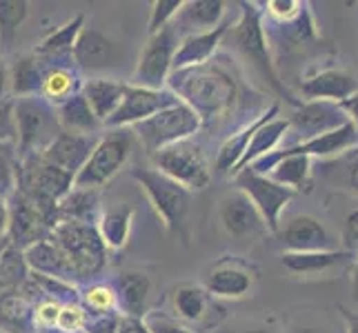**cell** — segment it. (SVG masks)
<instances>
[{
  "instance_id": "43",
  "label": "cell",
  "mask_w": 358,
  "mask_h": 333,
  "mask_svg": "<svg viewBox=\"0 0 358 333\" xmlns=\"http://www.w3.org/2000/svg\"><path fill=\"white\" fill-rule=\"evenodd\" d=\"M182 3H185V0H154L150 22H147V34L154 36L158 31L171 27V22H174Z\"/></svg>"
},
{
  "instance_id": "20",
  "label": "cell",
  "mask_w": 358,
  "mask_h": 333,
  "mask_svg": "<svg viewBox=\"0 0 358 333\" xmlns=\"http://www.w3.org/2000/svg\"><path fill=\"white\" fill-rule=\"evenodd\" d=\"M358 91V80L345 69H323L307 76L301 82V94L305 101H325L341 105L345 98Z\"/></svg>"
},
{
  "instance_id": "33",
  "label": "cell",
  "mask_w": 358,
  "mask_h": 333,
  "mask_svg": "<svg viewBox=\"0 0 358 333\" xmlns=\"http://www.w3.org/2000/svg\"><path fill=\"white\" fill-rule=\"evenodd\" d=\"M34 306L20 291L0 295V331L3 333H38L34 320Z\"/></svg>"
},
{
  "instance_id": "29",
  "label": "cell",
  "mask_w": 358,
  "mask_h": 333,
  "mask_svg": "<svg viewBox=\"0 0 358 333\" xmlns=\"http://www.w3.org/2000/svg\"><path fill=\"white\" fill-rule=\"evenodd\" d=\"M125 87L127 82H120L114 78H87L83 80L80 94L92 107L94 116L105 125V120L112 118L114 111L118 109L122 96H125Z\"/></svg>"
},
{
  "instance_id": "3",
  "label": "cell",
  "mask_w": 358,
  "mask_h": 333,
  "mask_svg": "<svg viewBox=\"0 0 358 333\" xmlns=\"http://www.w3.org/2000/svg\"><path fill=\"white\" fill-rule=\"evenodd\" d=\"M231 27V24H229ZM231 40L243 52V56L263 73V78L271 84V89H276L280 96L287 98V103L299 107L303 101H296L285 89V84L280 82L276 67L271 63L269 56V43H267V31H265V20L263 11L258 9L256 3H241V16L236 24L231 27Z\"/></svg>"
},
{
  "instance_id": "42",
  "label": "cell",
  "mask_w": 358,
  "mask_h": 333,
  "mask_svg": "<svg viewBox=\"0 0 358 333\" xmlns=\"http://www.w3.org/2000/svg\"><path fill=\"white\" fill-rule=\"evenodd\" d=\"M18 189V158L0 145V198L9 200Z\"/></svg>"
},
{
  "instance_id": "17",
  "label": "cell",
  "mask_w": 358,
  "mask_h": 333,
  "mask_svg": "<svg viewBox=\"0 0 358 333\" xmlns=\"http://www.w3.org/2000/svg\"><path fill=\"white\" fill-rule=\"evenodd\" d=\"M276 236L287 253H310V251H327L329 233L325 225L314 216H294L287 220L285 227H280Z\"/></svg>"
},
{
  "instance_id": "47",
  "label": "cell",
  "mask_w": 358,
  "mask_h": 333,
  "mask_svg": "<svg viewBox=\"0 0 358 333\" xmlns=\"http://www.w3.org/2000/svg\"><path fill=\"white\" fill-rule=\"evenodd\" d=\"M145 323L152 333H196L185 323H178L176 318H169L165 313H147Z\"/></svg>"
},
{
  "instance_id": "49",
  "label": "cell",
  "mask_w": 358,
  "mask_h": 333,
  "mask_svg": "<svg viewBox=\"0 0 358 333\" xmlns=\"http://www.w3.org/2000/svg\"><path fill=\"white\" fill-rule=\"evenodd\" d=\"M341 240H343V251H348L352 256L358 253V209L345 216L341 227Z\"/></svg>"
},
{
  "instance_id": "23",
  "label": "cell",
  "mask_w": 358,
  "mask_h": 333,
  "mask_svg": "<svg viewBox=\"0 0 358 333\" xmlns=\"http://www.w3.org/2000/svg\"><path fill=\"white\" fill-rule=\"evenodd\" d=\"M22 258L31 274H41V276L58 278V280L71 282V285H78V278L73 274L67 256L60 251V246L52 238L34 242L31 246H27V249L22 251Z\"/></svg>"
},
{
  "instance_id": "44",
  "label": "cell",
  "mask_w": 358,
  "mask_h": 333,
  "mask_svg": "<svg viewBox=\"0 0 358 333\" xmlns=\"http://www.w3.org/2000/svg\"><path fill=\"white\" fill-rule=\"evenodd\" d=\"M305 7L307 5L301 0H269V3H265L267 20L276 24L294 22L305 11Z\"/></svg>"
},
{
  "instance_id": "36",
  "label": "cell",
  "mask_w": 358,
  "mask_h": 333,
  "mask_svg": "<svg viewBox=\"0 0 358 333\" xmlns=\"http://www.w3.org/2000/svg\"><path fill=\"white\" fill-rule=\"evenodd\" d=\"M287 131H289V120L287 118H278V116L267 120L265 125L258 127L256 133L252 135L250 145H247V151H245V156L241 160V165L236 167V171H234V176H236L238 171L247 169L252 163H256L258 158H263V156H267L271 151H276L278 145L282 142V138L287 135Z\"/></svg>"
},
{
  "instance_id": "34",
  "label": "cell",
  "mask_w": 358,
  "mask_h": 333,
  "mask_svg": "<svg viewBox=\"0 0 358 333\" xmlns=\"http://www.w3.org/2000/svg\"><path fill=\"white\" fill-rule=\"evenodd\" d=\"M45 78V65L41 58L34 54H22L9 65V87L11 96L16 98H31L41 96Z\"/></svg>"
},
{
  "instance_id": "31",
  "label": "cell",
  "mask_w": 358,
  "mask_h": 333,
  "mask_svg": "<svg viewBox=\"0 0 358 333\" xmlns=\"http://www.w3.org/2000/svg\"><path fill=\"white\" fill-rule=\"evenodd\" d=\"M352 258V253L343 249H327V251H310V253H282L280 265L296 276H320L327 271L345 265Z\"/></svg>"
},
{
  "instance_id": "5",
  "label": "cell",
  "mask_w": 358,
  "mask_h": 333,
  "mask_svg": "<svg viewBox=\"0 0 358 333\" xmlns=\"http://www.w3.org/2000/svg\"><path fill=\"white\" fill-rule=\"evenodd\" d=\"M16 122V149L22 156L43 154L60 135L56 109L45 98H16L14 101Z\"/></svg>"
},
{
  "instance_id": "37",
  "label": "cell",
  "mask_w": 358,
  "mask_h": 333,
  "mask_svg": "<svg viewBox=\"0 0 358 333\" xmlns=\"http://www.w3.org/2000/svg\"><path fill=\"white\" fill-rule=\"evenodd\" d=\"M209 295L205 291V287L201 285H192V282H185V285H178L174 291H171V304H174L176 316L182 320V323H203L207 311H209Z\"/></svg>"
},
{
  "instance_id": "26",
  "label": "cell",
  "mask_w": 358,
  "mask_h": 333,
  "mask_svg": "<svg viewBox=\"0 0 358 333\" xmlns=\"http://www.w3.org/2000/svg\"><path fill=\"white\" fill-rule=\"evenodd\" d=\"M85 27V16L78 14L71 20H67L63 27H58L56 31H52L49 36L34 47V56L41 58L45 65H65V63H73L71 60V52L73 45H76L78 36Z\"/></svg>"
},
{
  "instance_id": "12",
  "label": "cell",
  "mask_w": 358,
  "mask_h": 333,
  "mask_svg": "<svg viewBox=\"0 0 358 333\" xmlns=\"http://www.w3.org/2000/svg\"><path fill=\"white\" fill-rule=\"evenodd\" d=\"M180 101L171 94L167 87L165 89H147V87H136L129 84L125 87V96L114 111V116L105 120V129H129L145 122L147 118L156 116L158 111L169 109L178 105Z\"/></svg>"
},
{
  "instance_id": "55",
  "label": "cell",
  "mask_w": 358,
  "mask_h": 333,
  "mask_svg": "<svg viewBox=\"0 0 358 333\" xmlns=\"http://www.w3.org/2000/svg\"><path fill=\"white\" fill-rule=\"evenodd\" d=\"M9 231V207L7 200L0 198V236H7Z\"/></svg>"
},
{
  "instance_id": "45",
  "label": "cell",
  "mask_w": 358,
  "mask_h": 333,
  "mask_svg": "<svg viewBox=\"0 0 358 333\" xmlns=\"http://www.w3.org/2000/svg\"><path fill=\"white\" fill-rule=\"evenodd\" d=\"M87 318H90V313L80 304V300L78 302H67V304H63V309H60L56 327L63 329V331H85Z\"/></svg>"
},
{
  "instance_id": "9",
  "label": "cell",
  "mask_w": 358,
  "mask_h": 333,
  "mask_svg": "<svg viewBox=\"0 0 358 333\" xmlns=\"http://www.w3.org/2000/svg\"><path fill=\"white\" fill-rule=\"evenodd\" d=\"M129 176L147 193V198H150L158 218L163 220V225L167 229H176L185 214H187L192 193L154 167H134Z\"/></svg>"
},
{
  "instance_id": "18",
  "label": "cell",
  "mask_w": 358,
  "mask_h": 333,
  "mask_svg": "<svg viewBox=\"0 0 358 333\" xmlns=\"http://www.w3.org/2000/svg\"><path fill=\"white\" fill-rule=\"evenodd\" d=\"M98 142V135H78V133H65L60 131L58 138L41 154L49 165L65 171L67 176L76 178V174L87 163L94 147Z\"/></svg>"
},
{
  "instance_id": "19",
  "label": "cell",
  "mask_w": 358,
  "mask_h": 333,
  "mask_svg": "<svg viewBox=\"0 0 358 333\" xmlns=\"http://www.w3.org/2000/svg\"><path fill=\"white\" fill-rule=\"evenodd\" d=\"M352 149H358V131L350 125H345L336 131H329L316 138L294 142L285 149H276L278 156H307V158H338Z\"/></svg>"
},
{
  "instance_id": "13",
  "label": "cell",
  "mask_w": 358,
  "mask_h": 333,
  "mask_svg": "<svg viewBox=\"0 0 358 333\" xmlns=\"http://www.w3.org/2000/svg\"><path fill=\"white\" fill-rule=\"evenodd\" d=\"M287 120H289V131L299 133V142L336 131L350 122L341 105L325 103V101H303Z\"/></svg>"
},
{
  "instance_id": "24",
  "label": "cell",
  "mask_w": 358,
  "mask_h": 333,
  "mask_svg": "<svg viewBox=\"0 0 358 333\" xmlns=\"http://www.w3.org/2000/svg\"><path fill=\"white\" fill-rule=\"evenodd\" d=\"M118 300V313L129 318H145L152 298V280L143 271H122L112 282Z\"/></svg>"
},
{
  "instance_id": "32",
  "label": "cell",
  "mask_w": 358,
  "mask_h": 333,
  "mask_svg": "<svg viewBox=\"0 0 358 333\" xmlns=\"http://www.w3.org/2000/svg\"><path fill=\"white\" fill-rule=\"evenodd\" d=\"M134 214L136 212L131 205H116L101 212V216L96 220V229L103 244L107 246V251L122 249V246L127 244L131 225H134Z\"/></svg>"
},
{
  "instance_id": "7",
  "label": "cell",
  "mask_w": 358,
  "mask_h": 333,
  "mask_svg": "<svg viewBox=\"0 0 358 333\" xmlns=\"http://www.w3.org/2000/svg\"><path fill=\"white\" fill-rule=\"evenodd\" d=\"M203 120L194 114L187 105H174L169 109L158 111L156 116L134 127V135L141 140L147 156H154L165 147H171L182 140H192L201 131Z\"/></svg>"
},
{
  "instance_id": "53",
  "label": "cell",
  "mask_w": 358,
  "mask_h": 333,
  "mask_svg": "<svg viewBox=\"0 0 358 333\" xmlns=\"http://www.w3.org/2000/svg\"><path fill=\"white\" fill-rule=\"evenodd\" d=\"M11 96L9 87V67L5 65V60H0V101H7Z\"/></svg>"
},
{
  "instance_id": "14",
  "label": "cell",
  "mask_w": 358,
  "mask_h": 333,
  "mask_svg": "<svg viewBox=\"0 0 358 333\" xmlns=\"http://www.w3.org/2000/svg\"><path fill=\"white\" fill-rule=\"evenodd\" d=\"M7 207H9L7 238H9L11 246L24 251L34 242L49 238V233H52L49 222L45 220V216L38 212V209H36V205L24 198L20 191L11 195L7 200Z\"/></svg>"
},
{
  "instance_id": "56",
  "label": "cell",
  "mask_w": 358,
  "mask_h": 333,
  "mask_svg": "<svg viewBox=\"0 0 358 333\" xmlns=\"http://www.w3.org/2000/svg\"><path fill=\"white\" fill-rule=\"evenodd\" d=\"M352 289H354V295H356V300H358V260L352 267Z\"/></svg>"
},
{
  "instance_id": "2",
  "label": "cell",
  "mask_w": 358,
  "mask_h": 333,
  "mask_svg": "<svg viewBox=\"0 0 358 333\" xmlns=\"http://www.w3.org/2000/svg\"><path fill=\"white\" fill-rule=\"evenodd\" d=\"M73 187V178L49 165L41 154L18 158V189L24 198L36 205L54 229V212L63 195Z\"/></svg>"
},
{
  "instance_id": "1",
  "label": "cell",
  "mask_w": 358,
  "mask_h": 333,
  "mask_svg": "<svg viewBox=\"0 0 358 333\" xmlns=\"http://www.w3.org/2000/svg\"><path fill=\"white\" fill-rule=\"evenodd\" d=\"M167 89L182 105H187L203 122L225 114L236 101V82L225 69L212 63L171 71Z\"/></svg>"
},
{
  "instance_id": "8",
  "label": "cell",
  "mask_w": 358,
  "mask_h": 333,
  "mask_svg": "<svg viewBox=\"0 0 358 333\" xmlns=\"http://www.w3.org/2000/svg\"><path fill=\"white\" fill-rule=\"evenodd\" d=\"M152 163L154 169L178 182L189 193L207 189L214 176L203 147L196 145L194 140H182L171 147H165V149L152 156Z\"/></svg>"
},
{
  "instance_id": "59",
  "label": "cell",
  "mask_w": 358,
  "mask_h": 333,
  "mask_svg": "<svg viewBox=\"0 0 358 333\" xmlns=\"http://www.w3.org/2000/svg\"><path fill=\"white\" fill-rule=\"evenodd\" d=\"M236 333H271L267 329H245V331H236Z\"/></svg>"
},
{
  "instance_id": "16",
  "label": "cell",
  "mask_w": 358,
  "mask_h": 333,
  "mask_svg": "<svg viewBox=\"0 0 358 333\" xmlns=\"http://www.w3.org/2000/svg\"><path fill=\"white\" fill-rule=\"evenodd\" d=\"M71 60L78 71H87V73L105 71L109 67H116L118 45L112 38H107L103 31L85 24L76 45H73Z\"/></svg>"
},
{
  "instance_id": "38",
  "label": "cell",
  "mask_w": 358,
  "mask_h": 333,
  "mask_svg": "<svg viewBox=\"0 0 358 333\" xmlns=\"http://www.w3.org/2000/svg\"><path fill=\"white\" fill-rule=\"evenodd\" d=\"M325 180L334 189H343L358 198V149L338 156L334 163H327L325 167Z\"/></svg>"
},
{
  "instance_id": "4",
  "label": "cell",
  "mask_w": 358,
  "mask_h": 333,
  "mask_svg": "<svg viewBox=\"0 0 358 333\" xmlns=\"http://www.w3.org/2000/svg\"><path fill=\"white\" fill-rule=\"evenodd\" d=\"M60 251L67 256V260L76 274L78 282L98 276L107 265V246L98 236L96 225L85 222H58L49 233Z\"/></svg>"
},
{
  "instance_id": "51",
  "label": "cell",
  "mask_w": 358,
  "mask_h": 333,
  "mask_svg": "<svg viewBox=\"0 0 358 333\" xmlns=\"http://www.w3.org/2000/svg\"><path fill=\"white\" fill-rule=\"evenodd\" d=\"M116 333H152L147 327L145 318H129V316H120L118 331Z\"/></svg>"
},
{
  "instance_id": "21",
  "label": "cell",
  "mask_w": 358,
  "mask_h": 333,
  "mask_svg": "<svg viewBox=\"0 0 358 333\" xmlns=\"http://www.w3.org/2000/svg\"><path fill=\"white\" fill-rule=\"evenodd\" d=\"M225 11L227 3H220V0H187L171 22V29L176 31L178 38L212 31L218 24H223Z\"/></svg>"
},
{
  "instance_id": "22",
  "label": "cell",
  "mask_w": 358,
  "mask_h": 333,
  "mask_svg": "<svg viewBox=\"0 0 358 333\" xmlns=\"http://www.w3.org/2000/svg\"><path fill=\"white\" fill-rule=\"evenodd\" d=\"M229 24L223 22L218 24L216 29L205 31V34H194V36H185L178 40L176 54H174V65L171 71H182V69H192V67H201L207 65L212 56L216 54V49L223 43L227 36Z\"/></svg>"
},
{
  "instance_id": "52",
  "label": "cell",
  "mask_w": 358,
  "mask_h": 333,
  "mask_svg": "<svg viewBox=\"0 0 358 333\" xmlns=\"http://www.w3.org/2000/svg\"><path fill=\"white\" fill-rule=\"evenodd\" d=\"M341 109L345 111V116H348L350 125L358 131V91L352 94L350 98H345V101L341 103Z\"/></svg>"
},
{
  "instance_id": "35",
  "label": "cell",
  "mask_w": 358,
  "mask_h": 333,
  "mask_svg": "<svg viewBox=\"0 0 358 333\" xmlns=\"http://www.w3.org/2000/svg\"><path fill=\"white\" fill-rule=\"evenodd\" d=\"M56 120L60 131L65 133H78V135H98L103 129V122L94 116L92 107L87 105L83 94H76L67 103L56 107Z\"/></svg>"
},
{
  "instance_id": "60",
  "label": "cell",
  "mask_w": 358,
  "mask_h": 333,
  "mask_svg": "<svg viewBox=\"0 0 358 333\" xmlns=\"http://www.w3.org/2000/svg\"><path fill=\"white\" fill-rule=\"evenodd\" d=\"M294 333H320V331H316V329H296Z\"/></svg>"
},
{
  "instance_id": "10",
  "label": "cell",
  "mask_w": 358,
  "mask_h": 333,
  "mask_svg": "<svg viewBox=\"0 0 358 333\" xmlns=\"http://www.w3.org/2000/svg\"><path fill=\"white\" fill-rule=\"evenodd\" d=\"M238 191H243L250 202L256 207V212L261 214L265 227L269 233H278L280 229V214L285 212V207L294 198V191L274 182L269 176L254 174L252 169H243L234 176Z\"/></svg>"
},
{
  "instance_id": "54",
  "label": "cell",
  "mask_w": 358,
  "mask_h": 333,
  "mask_svg": "<svg viewBox=\"0 0 358 333\" xmlns=\"http://www.w3.org/2000/svg\"><path fill=\"white\" fill-rule=\"evenodd\" d=\"M338 311L345 318V325H348V331H345V333H358V313L350 311L345 304H338Z\"/></svg>"
},
{
  "instance_id": "28",
  "label": "cell",
  "mask_w": 358,
  "mask_h": 333,
  "mask_svg": "<svg viewBox=\"0 0 358 333\" xmlns=\"http://www.w3.org/2000/svg\"><path fill=\"white\" fill-rule=\"evenodd\" d=\"M45 65V63H43ZM83 89V78L73 63L65 65H45V78H43V89L41 98L52 105L54 109L67 103L69 98L80 94Z\"/></svg>"
},
{
  "instance_id": "25",
  "label": "cell",
  "mask_w": 358,
  "mask_h": 333,
  "mask_svg": "<svg viewBox=\"0 0 358 333\" xmlns=\"http://www.w3.org/2000/svg\"><path fill=\"white\" fill-rule=\"evenodd\" d=\"M278 116V105H271L265 114H261L258 118L250 120L245 127H241L236 133H231L229 138L220 145V149H218V156H216V163H214V171L216 174H223V176H234V171H236V167L241 165V160L247 151V145H250L252 140V135L256 133V129L265 125L267 120L271 118H276Z\"/></svg>"
},
{
  "instance_id": "15",
  "label": "cell",
  "mask_w": 358,
  "mask_h": 333,
  "mask_svg": "<svg viewBox=\"0 0 358 333\" xmlns=\"http://www.w3.org/2000/svg\"><path fill=\"white\" fill-rule=\"evenodd\" d=\"M220 225L227 231V236L236 240H252L261 238L267 233V227L261 218V214L256 212V207L250 202V198L243 191H231L220 200Z\"/></svg>"
},
{
  "instance_id": "50",
  "label": "cell",
  "mask_w": 358,
  "mask_h": 333,
  "mask_svg": "<svg viewBox=\"0 0 358 333\" xmlns=\"http://www.w3.org/2000/svg\"><path fill=\"white\" fill-rule=\"evenodd\" d=\"M120 323V313H90L87 325H85V333H116Z\"/></svg>"
},
{
  "instance_id": "58",
  "label": "cell",
  "mask_w": 358,
  "mask_h": 333,
  "mask_svg": "<svg viewBox=\"0 0 358 333\" xmlns=\"http://www.w3.org/2000/svg\"><path fill=\"white\" fill-rule=\"evenodd\" d=\"M38 333H85V331H63L58 327H52V329H38Z\"/></svg>"
},
{
  "instance_id": "46",
  "label": "cell",
  "mask_w": 358,
  "mask_h": 333,
  "mask_svg": "<svg viewBox=\"0 0 358 333\" xmlns=\"http://www.w3.org/2000/svg\"><path fill=\"white\" fill-rule=\"evenodd\" d=\"M60 309H63V304L56 302V300H49V298L38 300V302H36V306H34L36 327H38V329H52V327H56Z\"/></svg>"
},
{
  "instance_id": "11",
  "label": "cell",
  "mask_w": 358,
  "mask_h": 333,
  "mask_svg": "<svg viewBox=\"0 0 358 333\" xmlns=\"http://www.w3.org/2000/svg\"><path fill=\"white\" fill-rule=\"evenodd\" d=\"M178 40L180 38L171 27L150 36V40H147L145 49L141 52L138 63H136L134 80L129 84L147 89H165L171 76V65H174Z\"/></svg>"
},
{
  "instance_id": "41",
  "label": "cell",
  "mask_w": 358,
  "mask_h": 333,
  "mask_svg": "<svg viewBox=\"0 0 358 333\" xmlns=\"http://www.w3.org/2000/svg\"><path fill=\"white\" fill-rule=\"evenodd\" d=\"M29 14V3L24 0H0V40L11 47L18 27Z\"/></svg>"
},
{
  "instance_id": "40",
  "label": "cell",
  "mask_w": 358,
  "mask_h": 333,
  "mask_svg": "<svg viewBox=\"0 0 358 333\" xmlns=\"http://www.w3.org/2000/svg\"><path fill=\"white\" fill-rule=\"evenodd\" d=\"M80 304L87 309V313L118 311L114 285H107V282H92V285L80 289Z\"/></svg>"
},
{
  "instance_id": "39",
  "label": "cell",
  "mask_w": 358,
  "mask_h": 333,
  "mask_svg": "<svg viewBox=\"0 0 358 333\" xmlns=\"http://www.w3.org/2000/svg\"><path fill=\"white\" fill-rule=\"evenodd\" d=\"M27 278H29V269L24 265L22 251L16 249V246H9V251L0 260V295L9 291H18Z\"/></svg>"
},
{
  "instance_id": "48",
  "label": "cell",
  "mask_w": 358,
  "mask_h": 333,
  "mask_svg": "<svg viewBox=\"0 0 358 333\" xmlns=\"http://www.w3.org/2000/svg\"><path fill=\"white\" fill-rule=\"evenodd\" d=\"M16 142V122H14V98L0 101V145Z\"/></svg>"
},
{
  "instance_id": "27",
  "label": "cell",
  "mask_w": 358,
  "mask_h": 333,
  "mask_svg": "<svg viewBox=\"0 0 358 333\" xmlns=\"http://www.w3.org/2000/svg\"><path fill=\"white\" fill-rule=\"evenodd\" d=\"M254 287V278L247 269L238 265H218L212 269V274L205 280V291L212 298H225V300H238L245 298Z\"/></svg>"
},
{
  "instance_id": "30",
  "label": "cell",
  "mask_w": 358,
  "mask_h": 333,
  "mask_svg": "<svg viewBox=\"0 0 358 333\" xmlns=\"http://www.w3.org/2000/svg\"><path fill=\"white\" fill-rule=\"evenodd\" d=\"M101 200H98V191L94 189H78L71 187L63 198L58 200L54 222H85V225H96L98 216H101Z\"/></svg>"
},
{
  "instance_id": "6",
  "label": "cell",
  "mask_w": 358,
  "mask_h": 333,
  "mask_svg": "<svg viewBox=\"0 0 358 333\" xmlns=\"http://www.w3.org/2000/svg\"><path fill=\"white\" fill-rule=\"evenodd\" d=\"M131 145H134V133L127 129H107L105 135H98V142L90 160L83 165L76 178H73V187L94 189V191L105 187L125 167L131 154Z\"/></svg>"
},
{
  "instance_id": "57",
  "label": "cell",
  "mask_w": 358,
  "mask_h": 333,
  "mask_svg": "<svg viewBox=\"0 0 358 333\" xmlns=\"http://www.w3.org/2000/svg\"><path fill=\"white\" fill-rule=\"evenodd\" d=\"M9 246H11L9 238H7V236H0V260H3L5 253L9 251Z\"/></svg>"
}]
</instances>
